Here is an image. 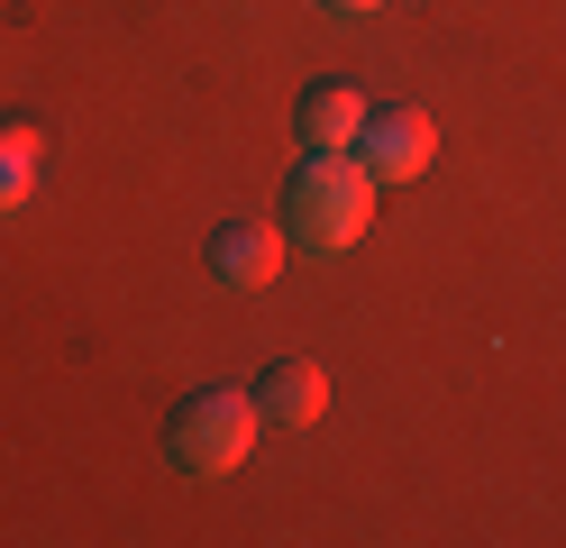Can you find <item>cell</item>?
Wrapping results in <instances>:
<instances>
[{
	"instance_id": "obj_5",
	"label": "cell",
	"mask_w": 566,
	"mask_h": 548,
	"mask_svg": "<svg viewBox=\"0 0 566 548\" xmlns=\"http://www.w3.org/2000/svg\"><path fill=\"white\" fill-rule=\"evenodd\" d=\"M321 402H329V375L311 356H274L265 375H256V421L302 430V421H321Z\"/></svg>"
},
{
	"instance_id": "obj_4",
	"label": "cell",
	"mask_w": 566,
	"mask_h": 548,
	"mask_svg": "<svg viewBox=\"0 0 566 548\" xmlns=\"http://www.w3.org/2000/svg\"><path fill=\"white\" fill-rule=\"evenodd\" d=\"M274 266H283V229H274V219H229V229L210 238V275H220L229 292L274 283Z\"/></svg>"
},
{
	"instance_id": "obj_7",
	"label": "cell",
	"mask_w": 566,
	"mask_h": 548,
	"mask_svg": "<svg viewBox=\"0 0 566 548\" xmlns=\"http://www.w3.org/2000/svg\"><path fill=\"white\" fill-rule=\"evenodd\" d=\"M38 156H46V137L28 128V120H0V210H19L28 201V183H38Z\"/></svg>"
},
{
	"instance_id": "obj_3",
	"label": "cell",
	"mask_w": 566,
	"mask_h": 548,
	"mask_svg": "<svg viewBox=\"0 0 566 548\" xmlns=\"http://www.w3.org/2000/svg\"><path fill=\"white\" fill-rule=\"evenodd\" d=\"M357 156H366L375 183H411V174H430V156H439V120L411 110V101H375L366 128H357Z\"/></svg>"
},
{
	"instance_id": "obj_8",
	"label": "cell",
	"mask_w": 566,
	"mask_h": 548,
	"mask_svg": "<svg viewBox=\"0 0 566 548\" xmlns=\"http://www.w3.org/2000/svg\"><path fill=\"white\" fill-rule=\"evenodd\" d=\"M321 10H375V0H321Z\"/></svg>"
},
{
	"instance_id": "obj_6",
	"label": "cell",
	"mask_w": 566,
	"mask_h": 548,
	"mask_svg": "<svg viewBox=\"0 0 566 548\" xmlns=\"http://www.w3.org/2000/svg\"><path fill=\"white\" fill-rule=\"evenodd\" d=\"M366 110H375V101L347 83V73H321V83L302 92V110H293V120H302V146H357Z\"/></svg>"
},
{
	"instance_id": "obj_2",
	"label": "cell",
	"mask_w": 566,
	"mask_h": 548,
	"mask_svg": "<svg viewBox=\"0 0 566 548\" xmlns=\"http://www.w3.org/2000/svg\"><path fill=\"white\" fill-rule=\"evenodd\" d=\"M247 448H256V393L201 384V393L174 402V421H165V457H174V475H192V485H220V475L247 466Z\"/></svg>"
},
{
	"instance_id": "obj_1",
	"label": "cell",
	"mask_w": 566,
	"mask_h": 548,
	"mask_svg": "<svg viewBox=\"0 0 566 548\" xmlns=\"http://www.w3.org/2000/svg\"><path fill=\"white\" fill-rule=\"evenodd\" d=\"M375 193H384V183L366 174L357 146H311V165L283 183V238H302V247H321V256L357 247L375 229Z\"/></svg>"
}]
</instances>
